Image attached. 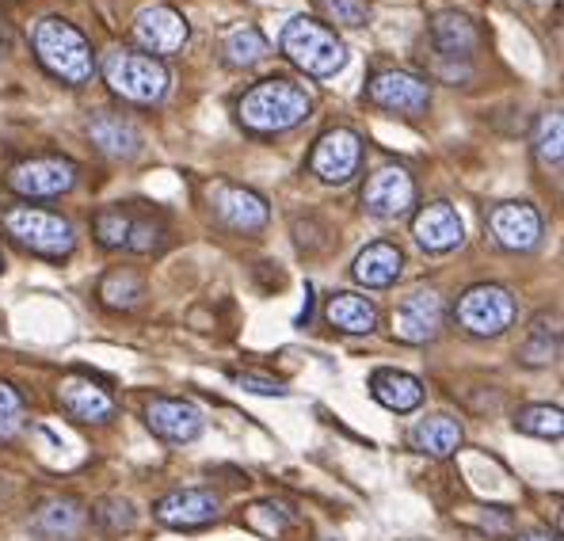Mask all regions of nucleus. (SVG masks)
<instances>
[{"instance_id": "nucleus-21", "label": "nucleus", "mask_w": 564, "mask_h": 541, "mask_svg": "<svg viewBox=\"0 0 564 541\" xmlns=\"http://www.w3.org/2000/svg\"><path fill=\"white\" fill-rule=\"evenodd\" d=\"M370 397L389 412L404 415L423 404V386L404 370H375L370 374Z\"/></svg>"}, {"instance_id": "nucleus-26", "label": "nucleus", "mask_w": 564, "mask_h": 541, "mask_svg": "<svg viewBox=\"0 0 564 541\" xmlns=\"http://www.w3.org/2000/svg\"><path fill=\"white\" fill-rule=\"evenodd\" d=\"M221 57L234 69H252V65H260L268 57V39L256 28H248V23H240V28H234L221 39Z\"/></svg>"}, {"instance_id": "nucleus-28", "label": "nucleus", "mask_w": 564, "mask_h": 541, "mask_svg": "<svg viewBox=\"0 0 564 541\" xmlns=\"http://www.w3.org/2000/svg\"><path fill=\"white\" fill-rule=\"evenodd\" d=\"M245 522H248V530H256L260 538L279 541L297 522V515H294V507L282 504V499H260V504H252L245 511Z\"/></svg>"}, {"instance_id": "nucleus-11", "label": "nucleus", "mask_w": 564, "mask_h": 541, "mask_svg": "<svg viewBox=\"0 0 564 541\" xmlns=\"http://www.w3.org/2000/svg\"><path fill=\"white\" fill-rule=\"evenodd\" d=\"M134 43L145 50V54H176V50L187 46L191 28L187 20L169 4H145L134 15V28H130Z\"/></svg>"}, {"instance_id": "nucleus-31", "label": "nucleus", "mask_w": 564, "mask_h": 541, "mask_svg": "<svg viewBox=\"0 0 564 541\" xmlns=\"http://www.w3.org/2000/svg\"><path fill=\"white\" fill-rule=\"evenodd\" d=\"M534 153L545 169H561V156H564V119L557 111H550L542 122H538V134H534Z\"/></svg>"}, {"instance_id": "nucleus-23", "label": "nucleus", "mask_w": 564, "mask_h": 541, "mask_svg": "<svg viewBox=\"0 0 564 541\" xmlns=\"http://www.w3.org/2000/svg\"><path fill=\"white\" fill-rule=\"evenodd\" d=\"M431 39H435L443 57H454V62L462 57L466 62L477 50V23L466 12H438L435 23H431Z\"/></svg>"}, {"instance_id": "nucleus-39", "label": "nucleus", "mask_w": 564, "mask_h": 541, "mask_svg": "<svg viewBox=\"0 0 564 541\" xmlns=\"http://www.w3.org/2000/svg\"><path fill=\"white\" fill-rule=\"evenodd\" d=\"M321 541H336V538H321Z\"/></svg>"}, {"instance_id": "nucleus-33", "label": "nucleus", "mask_w": 564, "mask_h": 541, "mask_svg": "<svg viewBox=\"0 0 564 541\" xmlns=\"http://www.w3.org/2000/svg\"><path fill=\"white\" fill-rule=\"evenodd\" d=\"M23 428H28V408H23V397L15 393L8 381H0V446L12 443Z\"/></svg>"}, {"instance_id": "nucleus-24", "label": "nucleus", "mask_w": 564, "mask_h": 541, "mask_svg": "<svg viewBox=\"0 0 564 541\" xmlns=\"http://www.w3.org/2000/svg\"><path fill=\"white\" fill-rule=\"evenodd\" d=\"M325 316H328L332 328L347 332V336H367V332H375V324H378L375 302L362 297V294H351V290L332 294L328 305H325Z\"/></svg>"}, {"instance_id": "nucleus-17", "label": "nucleus", "mask_w": 564, "mask_h": 541, "mask_svg": "<svg viewBox=\"0 0 564 541\" xmlns=\"http://www.w3.org/2000/svg\"><path fill=\"white\" fill-rule=\"evenodd\" d=\"M57 404L80 423H107L115 415V397L88 374H69L57 386Z\"/></svg>"}, {"instance_id": "nucleus-36", "label": "nucleus", "mask_w": 564, "mask_h": 541, "mask_svg": "<svg viewBox=\"0 0 564 541\" xmlns=\"http://www.w3.org/2000/svg\"><path fill=\"white\" fill-rule=\"evenodd\" d=\"M321 12H325L328 23H339V28H362L370 20V4L367 0H317Z\"/></svg>"}, {"instance_id": "nucleus-16", "label": "nucleus", "mask_w": 564, "mask_h": 541, "mask_svg": "<svg viewBox=\"0 0 564 541\" xmlns=\"http://www.w3.org/2000/svg\"><path fill=\"white\" fill-rule=\"evenodd\" d=\"M145 423L156 439L164 443H195L203 435V412H198L191 401H180V397H156L145 408Z\"/></svg>"}, {"instance_id": "nucleus-5", "label": "nucleus", "mask_w": 564, "mask_h": 541, "mask_svg": "<svg viewBox=\"0 0 564 541\" xmlns=\"http://www.w3.org/2000/svg\"><path fill=\"white\" fill-rule=\"evenodd\" d=\"M104 77L115 96L130 99V104H161L169 96V69L153 54L115 50L104 62Z\"/></svg>"}, {"instance_id": "nucleus-1", "label": "nucleus", "mask_w": 564, "mask_h": 541, "mask_svg": "<svg viewBox=\"0 0 564 541\" xmlns=\"http://www.w3.org/2000/svg\"><path fill=\"white\" fill-rule=\"evenodd\" d=\"M313 111V99L302 85L286 77H268L260 85H252L240 96L237 115L245 122V130L252 134H286V130L302 127Z\"/></svg>"}, {"instance_id": "nucleus-19", "label": "nucleus", "mask_w": 564, "mask_h": 541, "mask_svg": "<svg viewBox=\"0 0 564 541\" xmlns=\"http://www.w3.org/2000/svg\"><path fill=\"white\" fill-rule=\"evenodd\" d=\"M401 268H404L401 248L389 245V240H375V245H367L355 256L351 274H355V282H362L367 290H386L401 279Z\"/></svg>"}, {"instance_id": "nucleus-38", "label": "nucleus", "mask_w": 564, "mask_h": 541, "mask_svg": "<svg viewBox=\"0 0 564 541\" xmlns=\"http://www.w3.org/2000/svg\"><path fill=\"white\" fill-rule=\"evenodd\" d=\"M522 541H561L557 534H542V530H538V534H527Z\"/></svg>"}, {"instance_id": "nucleus-4", "label": "nucleus", "mask_w": 564, "mask_h": 541, "mask_svg": "<svg viewBox=\"0 0 564 541\" xmlns=\"http://www.w3.org/2000/svg\"><path fill=\"white\" fill-rule=\"evenodd\" d=\"M0 226H4V232L20 248H28V252H35V256H46V260H62V256H69L73 245H77L69 218L46 210V206H8Z\"/></svg>"}, {"instance_id": "nucleus-3", "label": "nucleus", "mask_w": 564, "mask_h": 541, "mask_svg": "<svg viewBox=\"0 0 564 541\" xmlns=\"http://www.w3.org/2000/svg\"><path fill=\"white\" fill-rule=\"evenodd\" d=\"M279 46H282V54L302 73H310V77H336L347 65V46L339 43L336 31L310 20V15H294V20L282 28Z\"/></svg>"}, {"instance_id": "nucleus-15", "label": "nucleus", "mask_w": 564, "mask_h": 541, "mask_svg": "<svg viewBox=\"0 0 564 541\" xmlns=\"http://www.w3.org/2000/svg\"><path fill=\"white\" fill-rule=\"evenodd\" d=\"M218 511H221V499L210 488H176V493L156 499L153 507L156 522L172 530H198L218 519Z\"/></svg>"}, {"instance_id": "nucleus-37", "label": "nucleus", "mask_w": 564, "mask_h": 541, "mask_svg": "<svg viewBox=\"0 0 564 541\" xmlns=\"http://www.w3.org/2000/svg\"><path fill=\"white\" fill-rule=\"evenodd\" d=\"M234 381L240 389H248V393H260V397H282L286 389H282V381L275 378H263V374H234Z\"/></svg>"}, {"instance_id": "nucleus-14", "label": "nucleus", "mask_w": 564, "mask_h": 541, "mask_svg": "<svg viewBox=\"0 0 564 541\" xmlns=\"http://www.w3.org/2000/svg\"><path fill=\"white\" fill-rule=\"evenodd\" d=\"M488 232L503 252H530L542 240V214L530 203H500L488 210Z\"/></svg>"}, {"instance_id": "nucleus-18", "label": "nucleus", "mask_w": 564, "mask_h": 541, "mask_svg": "<svg viewBox=\"0 0 564 541\" xmlns=\"http://www.w3.org/2000/svg\"><path fill=\"white\" fill-rule=\"evenodd\" d=\"M412 237L423 252H451L466 240V226L451 203H427L412 221Z\"/></svg>"}, {"instance_id": "nucleus-8", "label": "nucleus", "mask_w": 564, "mask_h": 541, "mask_svg": "<svg viewBox=\"0 0 564 541\" xmlns=\"http://www.w3.org/2000/svg\"><path fill=\"white\" fill-rule=\"evenodd\" d=\"M370 104L381 107V111H397V115H409L416 119L431 107V85L416 73H404V69H381L370 77L367 85Z\"/></svg>"}, {"instance_id": "nucleus-35", "label": "nucleus", "mask_w": 564, "mask_h": 541, "mask_svg": "<svg viewBox=\"0 0 564 541\" xmlns=\"http://www.w3.org/2000/svg\"><path fill=\"white\" fill-rule=\"evenodd\" d=\"M134 507H130V499H119V496H111V499H99V504L93 507V522L99 530H107V534H122V530H130L134 527Z\"/></svg>"}, {"instance_id": "nucleus-25", "label": "nucleus", "mask_w": 564, "mask_h": 541, "mask_svg": "<svg viewBox=\"0 0 564 541\" xmlns=\"http://www.w3.org/2000/svg\"><path fill=\"white\" fill-rule=\"evenodd\" d=\"M80 527H85V507H80L77 499H50L43 511L35 515V530L50 541L73 538Z\"/></svg>"}, {"instance_id": "nucleus-12", "label": "nucleus", "mask_w": 564, "mask_h": 541, "mask_svg": "<svg viewBox=\"0 0 564 541\" xmlns=\"http://www.w3.org/2000/svg\"><path fill=\"white\" fill-rule=\"evenodd\" d=\"M443 297L435 294V290H416L412 297H404L401 305L393 310V336L401 339V344H431V339L443 332Z\"/></svg>"}, {"instance_id": "nucleus-13", "label": "nucleus", "mask_w": 564, "mask_h": 541, "mask_svg": "<svg viewBox=\"0 0 564 541\" xmlns=\"http://www.w3.org/2000/svg\"><path fill=\"white\" fill-rule=\"evenodd\" d=\"M412 203H416V183H412L409 172L393 169V164L378 169L362 187V210L375 214V218H404L412 210Z\"/></svg>"}, {"instance_id": "nucleus-22", "label": "nucleus", "mask_w": 564, "mask_h": 541, "mask_svg": "<svg viewBox=\"0 0 564 541\" xmlns=\"http://www.w3.org/2000/svg\"><path fill=\"white\" fill-rule=\"evenodd\" d=\"M409 443H412V451L443 462V457H451L462 446V423L454 420V415H427V420H420L416 428L409 431Z\"/></svg>"}, {"instance_id": "nucleus-30", "label": "nucleus", "mask_w": 564, "mask_h": 541, "mask_svg": "<svg viewBox=\"0 0 564 541\" xmlns=\"http://www.w3.org/2000/svg\"><path fill=\"white\" fill-rule=\"evenodd\" d=\"M516 431L534 439H561L564 435V415L557 404H527L516 415Z\"/></svg>"}, {"instance_id": "nucleus-9", "label": "nucleus", "mask_w": 564, "mask_h": 541, "mask_svg": "<svg viewBox=\"0 0 564 541\" xmlns=\"http://www.w3.org/2000/svg\"><path fill=\"white\" fill-rule=\"evenodd\" d=\"M206 198H210V206H214V218L234 232H260L271 218L263 195H256V191H248V187H237V183H226V180L210 183Z\"/></svg>"}, {"instance_id": "nucleus-7", "label": "nucleus", "mask_w": 564, "mask_h": 541, "mask_svg": "<svg viewBox=\"0 0 564 541\" xmlns=\"http://www.w3.org/2000/svg\"><path fill=\"white\" fill-rule=\"evenodd\" d=\"M77 183V164L65 156H31L8 172V191L20 198H57L73 191Z\"/></svg>"}, {"instance_id": "nucleus-29", "label": "nucleus", "mask_w": 564, "mask_h": 541, "mask_svg": "<svg viewBox=\"0 0 564 541\" xmlns=\"http://www.w3.org/2000/svg\"><path fill=\"white\" fill-rule=\"evenodd\" d=\"M557 351H561L557 328H553L550 316H538V321L530 324L527 339L519 344V363H527V366H550L553 359H557Z\"/></svg>"}, {"instance_id": "nucleus-27", "label": "nucleus", "mask_w": 564, "mask_h": 541, "mask_svg": "<svg viewBox=\"0 0 564 541\" xmlns=\"http://www.w3.org/2000/svg\"><path fill=\"white\" fill-rule=\"evenodd\" d=\"M145 297V282H141L138 271L130 268H119V271H107L104 282H99V302L107 305V310H134V305Z\"/></svg>"}, {"instance_id": "nucleus-10", "label": "nucleus", "mask_w": 564, "mask_h": 541, "mask_svg": "<svg viewBox=\"0 0 564 541\" xmlns=\"http://www.w3.org/2000/svg\"><path fill=\"white\" fill-rule=\"evenodd\" d=\"M362 164V138L347 127L325 130L310 153V169L325 183H347Z\"/></svg>"}, {"instance_id": "nucleus-20", "label": "nucleus", "mask_w": 564, "mask_h": 541, "mask_svg": "<svg viewBox=\"0 0 564 541\" xmlns=\"http://www.w3.org/2000/svg\"><path fill=\"white\" fill-rule=\"evenodd\" d=\"M88 138H93L99 153L115 156V161H134L141 153V130L122 115H96L88 122Z\"/></svg>"}, {"instance_id": "nucleus-40", "label": "nucleus", "mask_w": 564, "mask_h": 541, "mask_svg": "<svg viewBox=\"0 0 564 541\" xmlns=\"http://www.w3.org/2000/svg\"><path fill=\"white\" fill-rule=\"evenodd\" d=\"M0 271H4V260H0Z\"/></svg>"}, {"instance_id": "nucleus-2", "label": "nucleus", "mask_w": 564, "mask_h": 541, "mask_svg": "<svg viewBox=\"0 0 564 541\" xmlns=\"http://www.w3.org/2000/svg\"><path fill=\"white\" fill-rule=\"evenodd\" d=\"M31 46H35L39 62L65 85H88L96 77V54L88 46V39L73 23L57 20V15H46V20L35 23Z\"/></svg>"}, {"instance_id": "nucleus-32", "label": "nucleus", "mask_w": 564, "mask_h": 541, "mask_svg": "<svg viewBox=\"0 0 564 541\" xmlns=\"http://www.w3.org/2000/svg\"><path fill=\"white\" fill-rule=\"evenodd\" d=\"M130 221H134V210H127V206H107V210H99L93 221L96 240L104 248H127Z\"/></svg>"}, {"instance_id": "nucleus-34", "label": "nucleus", "mask_w": 564, "mask_h": 541, "mask_svg": "<svg viewBox=\"0 0 564 541\" xmlns=\"http://www.w3.org/2000/svg\"><path fill=\"white\" fill-rule=\"evenodd\" d=\"M169 245V232H164L161 221L153 218V214H134V221H130V237H127V248L130 252H161V248Z\"/></svg>"}, {"instance_id": "nucleus-6", "label": "nucleus", "mask_w": 564, "mask_h": 541, "mask_svg": "<svg viewBox=\"0 0 564 541\" xmlns=\"http://www.w3.org/2000/svg\"><path fill=\"white\" fill-rule=\"evenodd\" d=\"M458 324L477 339H496L516 324V294L508 286H496V282H480L469 286L458 297Z\"/></svg>"}]
</instances>
